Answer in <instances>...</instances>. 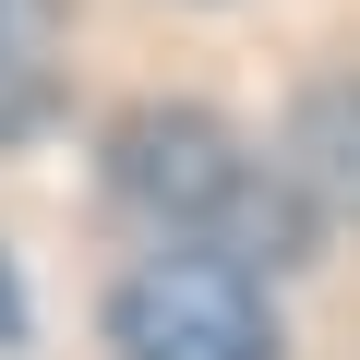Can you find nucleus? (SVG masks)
Here are the masks:
<instances>
[{
  "label": "nucleus",
  "instance_id": "obj_1",
  "mask_svg": "<svg viewBox=\"0 0 360 360\" xmlns=\"http://www.w3.org/2000/svg\"><path fill=\"white\" fill-rule=\"evenodd\" d=\"M108 193H120L168 252H229V264H252V276H276V264L312 252L300 180H288L276 156H252L217 108H168V96L120 108V120H108Z\"/></svg>",
  "mask_w": 360,
  "mask_h": 360
},
{
  "label": "nucleus",
  "instance_id": "obj_2",
  "mask_svg": "<svg viewBox=\"0 0 360 360\" xmlns=\"http://www.w3.org/2000/svg\"><path fill=\"white\" fill-rule=\"evenodd\" d=\"M108 348L120 360H276L264 276L229 252H144L108 288Z\"/></svg>",
  "mask_w": 360,
  "mask_h": 360
},
{
  "label": "nucleus",
  "instance_id": "obj_3",
  "mask_svg": "<svg viewBox=\"0 0 360 360\" xmlns=\"http://www.w3.org/2000/svg\"><path fill=\"white\" fill-rule=\"evenodd\" d=\"M276 168L300 180V205H312V217H360V72L300 96V120H288V156H276Z\"/></svg>",
  "mask_w": 360,
  "mask_h": 360
},
{
  "label": "nucleus",
  "instance_id": "obj_4",
  "mask_svg": "<svg viewBox=\"0 0 360 360\" xmlns=\"http://www.w3.org/2000/svg\"><path fill=\"white\" fill-rule=\"evenodd\" d=\"M37 25H49V0H0V72H37Z\"/></svg>",
  "mask_w": 360,
  "mask_h": 360
},
{
  "label": "nucleus",
  "instance_id": "obj_5",
  "mask_svg": "<svg viewBox=\"0 0 360 360\" xmlns=\"http://www.w3.org/2000/svg\"><path fill=\"white\" fill-rule=\"evenodd\" d=\"M0 336H25V312H13V288H0Z\"/></svg>",
  "mask_w": 360,
  "mask_h": 360
}]
</instances>
